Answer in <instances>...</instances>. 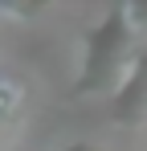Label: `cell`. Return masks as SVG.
<instances>
[{
  "label": "cell",
  "instance_id": "4",
  "mask_svg": "<svg viewBox=\"0 0 147 151\" xmlns=\"http://www.w3.org/2000/svg\"><path fill=\"white\" fill-rule=\"evenodd\" d=\"M61 151H98V147H94V143H86V139H78V143H66Z\"/></svg>",
  "mask_w": 147,
  "mask_h": 151
},
{
  "label": "cell",
  "instance_id": "2",
  "mask_svg": "<svg viewBox=\"0 0 147 151\" xmlns=\"http://www.w3.org/2000/svg\"><path fill=\"white\" fill-rule=\"evenodd\" d=\"M110 119L115 127H143L147 123V45L131 57L119 90L110 94Z\"/></svg>",
  "mask_w": 147,
  "mask_h": 151
},
{
  "label": "cell",
  "instance_id": "1",
  "mask_svg": "<svg viewBox=\"0 0 147 151\" xmlns=\"http://www.w3.org/2000/svg\"><path fill=\"white\" fill-rule=\"evenodd\" d=\"M139 53V41L131 37L122 4H110L106 17L86 33V49H82V70L74 78V98H90V94H115L122 74L131 65V57Z\"/></svg>",
  "mask_w": 147,
  "mask_h": 151
},
{
  "label": "cell",
  "instance_id": "3",
  "mask_svg": "<svg viewBox=\"0 0 147 151\" xmlns=\"http://www.w3.org/2000/svg\"><path fill=\"white\" fill-rule=\"evenodd\" d=\"M29 98V86H24L17 74H0V123H8L17 110Z\"/></svg>",
  "mask_w": 147,
  "mask_h": 151
}]
</instances>
